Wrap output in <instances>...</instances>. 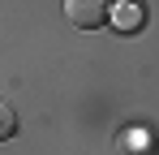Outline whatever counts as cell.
Here are the masks:
<instances>
[{
    "label": "cell",
    "mask_w": 159,
    "mask_h": 155,
    "mask_svg": "<svg viewBox=\"0 0 159 155\" xmlns=\"http://www.w3.org/2000/svg\"><path fill=\"white\" fill-rule=\"evenodd\" d=\"M112 13V0H65V17L78 30H99Z\"/></svg>",
    "instance_id": "cell-1"
},
{
    "label": "cell",
    "mask_w": 159,
    "mask_h": 155,
    "mask_svg": "<svg viewBox=\"0 0 159 155\" xmlns=\"http://www.w3.org/2000/svg\"><path fill=\"white\" fill-rule=\"evenodd\" d=\"M116 155H155V138L142 125H125L116 134Z\"/></svg>",
    "instance_id": "cell-2"
},
{
    "label": "cell",
    "mask_w": 159,
    "mask_h": 155,
    "mask_svg": "<svg viewBox=\"0 0 159 155\" xmlns=\"http://www.w3.org/2000/svg\"><path fill=\"white\" fill-rule=\"evenodd\" d=\"M116 30H125V35L142 30V4H138V0H133V4H120V13H116Z\"/></svg>",
    "instance_id": "cell-3"
},
{
    "label": "cell",
    "mask_w": 159,
    "mask_h": 155,
    "mask_svg": "<svg viewBox=\"0 0 159 155\" xmlns=\"http://www.w3.org/2000/svg\"><path fill=\"white\" fill-rule=\"evenodd\" d=\"M13 134H17V112H13V103L0 99V142H9Z\"/></svg>",
    "instance_id": "cell-4"
},
{
    "label": "cell",
    "mask_w": 159,
    "mask_h": 155,
    "mask_svg": "<svg viewBox=\"0 0 159 155\" xmlns=\"http://www.w3.org/2000/svg\"><path fill=\"white\" fill-rule=\"evenodd\" d=\"M116 4H133V0H116Z\"/></svg>",
    "instance_id": "cell-5"
}]
</instances>
